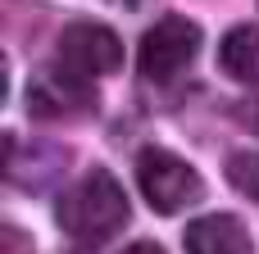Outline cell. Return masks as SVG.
Segmentation results:
<instances>
[{
    "label": "cell",
    "mask_w": 259,
    "mask_h": 254,
    "mask_svg": "<svg viewBox=\"0 0 259 254\" xmlns=\"http://www.w3.org/2000/svg\"><path fill=\"white\" fill-rule=\"evenodd\" d=\"M118 254H164V245H155V241H132L127 250H118Z\"/></svg>",
    "instance_id": "cell-9"
},
{
    "label": "cell",
    "mask_w": 259,
    "mask_h": 254,
    "mask_svg": "<svg viewBox=\"0 0 259 254\" xmlns=\"http://www.w3.org/2000/svg\"><path fill=\"white\" fill-rule=\"evenodd\" d=\"M228 182H232L246 200L259 205V150H237V155L228 159Z\"/></svg>",
    "instance_id": "cell-8"
},
{
    "label": "cell",
    "mask_w": 259,
    "mask_h": 254,
    "mask_svg": "<svg viewBox=\"0 0 259 254\" xmlns=\"http://www.w3.org/2000/svg\"><path fill=\"white\" fill-rule=\"evenodd\" d=\"M55 59H64L68 68H77L82 77H114L123 68V41L114 27L96 23V18H73L59 41H55Z\"/></svg>",
    "instance_id": "cell-5"
},
{
    "label": "cell",
    "mask_w": 259,
    "mask_h": 254,
    "mask_svg": "<svg viewBox=\"0 0 259 254\" xmlns=\"http://www.w3.org/2000/svg\"><path fill=\"white\" fill-rule=\"evenodd\" d=\"M200 27L182 14H164L155 27H146L141 45H137V68H141V82L150 86H173L187 77V68L196 64L200 55Z\"/></svg>",
    "instance_id": "cell-2"
},
{
    "label": "cell",
    "mask_w": 259,
    "mask_h": 254,
    "mask_svg": "<svg viewBox=\"0 0 259 254\" xmlns=\"http://www.w3.org/2000/svg\"><path fill=\"white\" fill-rule=\"evenodd\" d=\"M219 68L241 86H259V23H237L219 41Z\"/></svg>",
    "instance_id": "cell-7"
},
{
    "label": "cell",
    "mask_w": 259,
    "mask_h": 254,
    "mask_svg": "<svg viewBox=\"0 0 259 254\" xmlns=\"http://www.w3.org/2000/svg\"><path fill=\"white\" fill-rule=\"evenodd\" d=\"M182 250L187 254H255V241H250V227L237 214H200V218L187 223Z\"/></svg>",
    "instance_id": "cell-6"
},
{
    "label": "cell",
    "mask_w": 259,
    "mask_h": 254,
    "mask_svg": "<svg viewBox=\"0 0 259 254\" xmlns=\"http://www.w3.org/2000/svg\"><path fill=\"white\" fill-rule=\"evenodd\" d=\"M137 186H141V195H146V205L155 209V214H182V209H191V205H200V195H205V182H200V173L182 159V155H173V150H164V145H146L141 155H137Z\"/></svg>",
    "instance_id": "cell-3"
},
{
    "label": "cell",
    "mask_w": 259,
    "mask_h": 254,
    "mask_svg": "<svg viewBox=\"0 0 259 254\" xmlns=\"http://www.w3.org/2000/svg\"><path fill=\"white\" fill-rule=\"evenodd\" d=\"M96 109V86L91 77H82L77 68H68L64 59L41 68L27 86V114L41 123H68Z\"/></svg>",
    "instance_id": "cell-4"
},
{
    "label": "cell",
    "mask_w": 259,
    "mask_h": 254,
    "mask_svg": "<svg viewBox=\"0 0 259 254\" xmlns=\"http://www.w3.org/2000/svg\"><path fill=\"white\" fill-rule=\"evenodd\" d=\"M132 218L127 191L118 186V177L109 168H87L55 205V223L64 236L82 241V245H100L109 236H118Z\"/></svg>",
    "instance_id": "cell-1"
}]
</instances>
